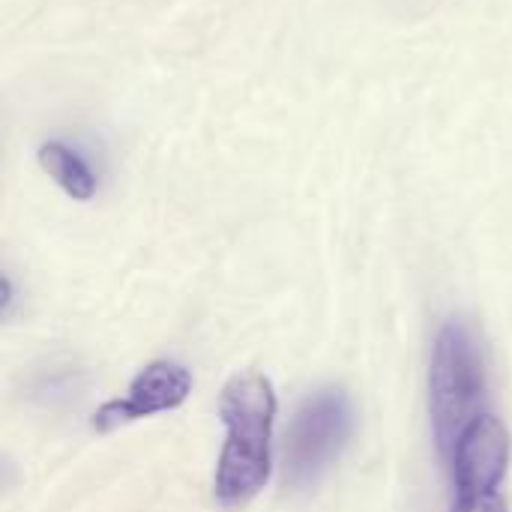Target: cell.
I'll return each instance as SVG.
<instances>
[{
	"mask_svg": "<svg viewBox=\"0 0 512 512\" xmlns=\"http://www.w3.org/2000/svg\"><path fill=\"white\" fill-rule=\"evenodd\" d=\"M354 432V408L345 390L324 387L303 399L288 426L285 480L297 489L318 483L342 456Z\"/></svg>",
	"mask_w": 512,
	"mask_h": 512,
	"instance_id": "obj_3",
	"label": "cell"
},
{
	"mask_svg": "<svg viewBox=\"0 0 512 512\" xmlns=\"http://www.w3.org/2000/svg\"><path fill=\"white\" fill-rule=\"evenodd\" d=\"M510 450V432L495 414L474 420L450 456L456 495L474 498L498 492L510 468Z\"/></svg>",
	"mask_w": 512,
	"mask_h": 512,
	"instance_id": "obj_4",
	"label": "cell"
},
{
	"mask_svg": "<svg viewBox=\"0 0 512 512\" xmlns=\"http://www.w3.org/2000/svg\"><path fill=\"white\" fill-rule=\"evenodd\" d=\"M189 393H192L189 372L180 363L156 360L147 369H141V375L129 384L123 399H114L96 411L93 429L111 432L123 423H132V420H141L150 414H162V411H174L186 402Z\"/></svg>",
	"mask_w": 512,
	"mask_h": 512,
	"instance_id": "obj_5",
	"label": "cell"
},
{
	"mask_svg": "<svg viewBox=\"0 0 512 512\" xmlns=\"http://www.w3.org/2000/svg\"><path fill=\"white\" fill-rule=\"evenodd\" d=\"M219 414L228 435L213 492L222 507H243L270 480V438L276 420L273 384L258 372L234 375L222 390Z\"/></svg>",
	"mask_w": 512,
	"mask_h": 512,
	"instance_id": "obj_1",
	"label": "cell"
},
{
	"mask_svg": "<svg viewBox=\"0 0 512 512\" xmlns=\"http://www.w3.org/2000/svg\"><path fill=\"white\" fill-rule=\"evenodd\" d=\"M453 512H510L507 501L501 498V492L492 495H474V498H453Z\"/></svg>",
	"mask_w": 512,
	"mask_h": 512,
	"instance_id": "obj_7",
	"label": "cell"
},
{
	"mask_svg": "<svg viewBox=\"0 0 512 512\" xmlns=\"http://www.w3.org/2000/svg\"><path fill=\"white\" fill-rule=\"evenodd\" d=\"M39 165L42 171L75 201H87L96 195V177L90 171V165L66 144L60 141H45L39 147Z\"/></svg>",
	"mask_w": 512,
	"mask_h": 512,
	"instance_id": "obj_6",
	"label": "cell"
},
{
	"mask_svg": "<svg viewBox=\"0 0 512 512\" xmlns=\"http://www.w3.org/2000/svg\"><path fill=\"white\" fill-rule=\"evenodd\" d=\"M489 357L477 327L453 318L438 330L429 366V414L432 432L444 456H453L465 429L486 411Z\"/></svg>",
	"mask_w": 512,
	"mask_h": 512,
	"instance_id": "obj_2",
	"label": "cell"
}]
</instances>
